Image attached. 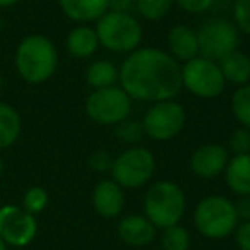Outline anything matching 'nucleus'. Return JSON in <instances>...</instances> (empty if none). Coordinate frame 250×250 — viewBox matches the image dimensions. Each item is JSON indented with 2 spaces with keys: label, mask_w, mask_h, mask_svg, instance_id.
<instances>
[{
  "label": "nucleus",
  "mask_w": 250,
  "mask_h": 250,
  "mask_svg": "<svg viewBox=\"0 0 250 250\" xmlns=\"http://www.w3.org/2000/svg\"><path fill=\"white\" fill-rule=\"evenodd\" d=\"M118 83L130 100L147 103L173 100L182 91V67L165 50L139 46L118 67Z\"/></svg>",
  "instance_id": "f257e3e1"
},
{
  "label": "nucleus",
  "mask_w": 250,
  "mask_h": 250,
  "mask_svg": "<svg viewBox=\"0 0 250 250\" xmlns=\"http://www.w3.org/2000/svg\"><path fill=\"white\" fill-rule=\"evenodd\" d=\"M16 70L28 84H43L59 65L57 46L43 35H29L21 40L14 57Z\"/></svg>",
  "instance_id": "f03ea898"
},
{
  "label": "nucleus",
  "mask_w": 250,
  "mask_h": 250,
  "mask_svg": "<svg viewBox=\"0 0 250 250\" xmlns=\"http://www.w3.org/2000/svg\"><path fill=\"white\" fill-rule=\"evenodd\" d=\"M143 209L144 216L156 226V229H165L180 225L187 209V199L178 184L160 180L147 188Z\"/></svg>",
  "instance_id": "7ed1b4c3"
},
{
  "label": "nucleus",
  "mask_w": 250,
  "mask_h": 250,
  "mask_svg": "<svg viewBox=\"0 0 250 250\" xmlns=\"http://www.w3.org/2000/svg\"><path fill=\"white\" fill-rule=\"evenodd\" d=\"M96 35L100 46L113 53H127L137 50L143 43V26L130 12L106 11L96 21Z\"/></svg>",
  "instance_id": "20e7f679"
},
{
  "label": "nucleus",
  "mask_w": 250,
  "mask_h": 250,
  "mask_svg": "<svg viewBox=\"0 0 250 250\" xmlns=\"http://www.w3.org/2000/svg\"><path fill=\"white\" fill-rule=\"evenodd\" d=\"M240 223L235 204L223 195H208L194 209L195 229L208 240H225Z\"/></svg>",
  "instance_id": "39448f33"
},
{
  "label": "nucleus",
  "mask_w": 250,
  "mask_h": 250,
  "mask_svg": "<svg viewBox=\"0 0 250 250\" xmlns=\"http://www.w3.org/2000/svg\"><path fill=\"white\" fill-rule=\"evenodd\" d=\"M154 171V154L144 146H130L115 158L110 173L122 188H141L153 180Z\"/></svg>",
  "instance_id": "423d86ee"
},
{
  "label": "nucleus",
  "mask_w": 250,
  "mask_h": 250,
  "mask_svg": "<svg viewBox=\"0 0 250 250\" xmlns=\"http://www.w3.org/2000/svg\"><path fill=\"white\" fill-rule=\"evenodd\" d=\"M226 81L218 62L204 57H195L182 65V87L204 100H214L225 91Z\"/></svg>",
  "instance_id": "0eeeda50"
},
{
  "label": "nucleus",
  "mask_w": 250,
  "mask_h": 250,
  "mask_svg": "<svg viewBox=\"0 0 250 250\" xmlns=\"http://www.w3.org/2000/svg\"><path fill=\"white\" fill-rule=\"evenodd\" d=\"M199 55L212 62H221L225 57L238 50V28L228 19L212 18L197 29Z\"/></svg>",
  "instance_id": "6e6552de"
},
{
  "label": "nucleus",
  "mask_w": 250,
  "mask_h": 250,
  "mask_svg": "<svg viewBox=\"0 0 250 250\" xmlns=\"http://www.w3.org/2000/svg\"><path fill=\"white\" fill-rule=\"evenodd\" d=\"M132 100L122 87L93 89L86 100V115L100 125H117L129 118Z\"/></svg>",
  "instance_id": "1a4fd4ad"
},
{
  "label": "nucleus",
  "mask_w": 250,
  "mask_h": 250,
  "mask_svg": "<svg viewBox=\"0 0 250 250\" xmlns=\"http://www.w3.org/2000/svg\"><path fill=\"white\" fill-rule=\"evenodd\" d=\"M185 108L175 100L153 103L143 118L144 134L156 143H167L178 136L185 127Z\"/></svg>",
  "instance_id": "9d476101"
},
{
  "label": "nucleus",
  "mask_w": 250,
  "mask_h": 250,
  "mask_svg": "<svg viewBox=\"0 0 250 250\" xmlns=\"http://www.w3.org/2000/svg\"><path fill=\"white\" fill-rule=\"evenodd\" d=\"M38 233V221L24 208L5 204L0 208V238L9 247H28Z\"/></svg>",
  "instance_id": "9b49d317"
},
{
  "label": "nucleus",
  "mask_w": 250,
  "mask_h": 250,
  "mask_svg": "<svg viewBox=\"0 0 250 250\" xmlns=\"http://www.w3.org/2000/svg\"><path fill=\"white\" fill-rule=\"evenodd\" d=\"M229 161V153L221 144H202L192 153L188 167L195 177L202 180H211L225 173V168Z\"/></svg>",
  "instance_id": "f8f14e48"
},
{
  "label": "nucleus",
  "mask_w": 250,
  "mask_h": 250,
  "mask_svg": "<svg viewBox=\"0 0 250 250\" xmlns=\"http://www.w3.org/2000/svg\"><path fill=\"white\" fill-rule=\"evenodd\" d=\"M125 194L124 188L111 178L100 180L93 188V208L101 218H117L124 211Z\"/></svg>",
  "instance_id": "ddd939ff"
},
{
  "label": "nucleus",
  "mask_w": 250,
  "mask_h": 250,
  "mask_svg": "<svg viewBox=\"0 0 250 250\" xmlns=\"http://www.w3.org/2000/svg\"><path fill=\"white\" fill-rule=\"evenodd\" d=\"M117 235L125 245L144 247L156 238V226L144 214H129L118 221Z\"/></svg>",
  "instance_id": "4468645a"
},
{
  "label": "nucleus",
  "mask_w": 250,
  "mask_h": 250,
  "mask_svg": "<svg viewBox=\"0 0 250 250\" xmlns=\"http://www.w3.org/2000/svg\"><path fill=\"white\" fill-rule=\"evenodd\" d=\"M168 50L170 55L178 63H185L188 60L199 57V40L197 31L187 24H177L168 33Z\"/></svg>",
  "instance_id": "2eb2a0df"
},
{
  "label": "nucleus",
  "mask_w": 250,
  "mask_h": 250,
  "mask_svg": "<svg viewBox=\"0 0 250 250\" xmlns=\"http://www.w3.org/2000/svg\"><path fill=\"white\" fill-rule=\"evenodd\" d=\"M59 7L70 21L87 24L108 11V0H59Z\"/></svg>",
  "instance_id": "dca6fc26"
},
{
  "label": "nucleus",
  "mask_w": 250,
  "mask_h": 250,
  "mask_svg": "<svg viewBox=\"0 0 250 250\" xmlns=\"http://www.w3.org/2000/svg\"><path fill=\"white\" fill-rule=\"evenodd\" d=\"M65 48L74 59H87L94 55L96 50L100 48L96 29L89 28L87 24H79L77 28L70 29L65 38Z\"/></svg>",
  "instance_id": "f3484780"
},
{
  "label": "nucleus",
  "mask_w": 250,
  "mask_h": 250,
  "mask_svg": "<svg viewBox=\"0 0 250 250\" xmlns=\"http://www.w3.org/2000/svg\"><path fill=\"white\" fill-rule=\"evenodd\" d=\"M225 182L233 194H250V153L229 158L225 168Z\"/></svg>",
  "instance_id": "a211bd4d"
},
{
  "label": "nucleus",
  "mask_w": 250,
  "mask_h": 250,
  "mask_svg": "<svg viewBox=\"0 0 250 250\" xmlns=\"http://www.w3.org/2000/svg\"><path fill=\"white\" fill-rule=\"evenodd\" d=\"M218 63L226 83L236 87L250 84V57L247 53L235 50Z\"/></svg>",
  "instance_id": "6ab92c4d"
},
{
  "label": "nucleus",
  "mask_w": 250,
  "mask_h": 250,
  "mask_svg": "<svg viewBox=\"0 0 250 250\" xmlns=\"http://www.w3.org/2000/svg\"><path fill=\"white\" fill-rule=\"evenodd\" d=\"M21 129L22 124L18 110L9 103L0 101V151L16 144L21 136Z\"/></svg>",
  "instance_id": "aec40b11"
},
{
  "label": "nucleus",
  "mask_w": 250,
  "mask_h": 250,
  "mask_svg": "<svg viewBox=\"0 0 250 250\" xmlns=\"http://www.w3.org/2000/svg\"><path fill=\"white\" fill-rule=\"evenodd\" d=\"M86 83L93 89L115 86L118 83V67L110 60H94L93 63L87 65Z\"/></svg>",
  "instance_id": "412c9836"
},
{
  "label": "nucleus",
  "mask_w": 250,
  "mask_h": 250,
  "mask_svg": "<svg viewBox=\"0 0 250 250\" xmlns=\"http://www.w3.org/2000/svg\"><path fill=\"white\" fill-rule=\"evenodd\" d=\"M231 113L242 127L250 129V84L240 86L231 96Z\"/></svg>",
  "instance_id": "4be33fe9"
},
{
  "label": "nucleus",
  "mask_w": 250,
  "mask_h": 250,
  "mask_svg": "<svg viewBox=\"0 0 250 250\" xmlns=\"http://www.w3.org/2000/svg\"><path fill=\"white\" fill-rule=\"evenodd\" d=\"M173 0H134V7L143 19L151 22L161 21L173 7Z\"/></svg>",
  "instance_id": "5701e85b"
},
{
  "label": "nucleus",
  "mask_w": 250,
  "mask_h": 250,
  "mask_svg": "<svg viewBox=\"0 0 250 250\" xmlns=\"http://www.w3.org/2000/svg\"><path fill=\"white\" fill-rule=\"evenodd\" d=\"M190 233L180 225L165 228L160 236V245L163 250H188L190 249Z\"/></svg>",
  "instance_id": "b1692460"
},
{
  "label": "nucleus",
  "mask_w": 250,
  "mask_h": 250,
  "mask_svg": "<svg viewBox=\"0 0 250 250\" xmlns=\"http://www.w3.org/2000/svg\"><path fill=\"white\" fill-rule=\"evenodd\" d=\"M115 136L118 137V141L124 144H129V146H137L144 134L143 122L130 120V118H125L124 122L115 125Z\"/></svg>",
  "instance_id": "393cba45"
},
{
  "label": "nucleus",
  "mask_w": 250,
  "mask_h": 250,
  "mask_svg": "<svg viewBox=\"0 0 250 250\" xmlns=\"http://www.w3.org/2000/svg\"><path fill=\"white\" fill-rule=\"evenodd\" d=\"M48 206V192L43 187H29L24 192V197H22V208L28 212H31L33 216L40 214V212L45 211V208Z\"/></svg>",
  "instance_id": "a878e982"
},
{
  "label": "nucleus",
  "mask_w": 250,
  "mask_h": 250,
  "mask_svg": "<svg viewBox=\"0 0 250 250\" xmlns=\"http://www.w3.org/2000/svg\"><path fill=\"white\" fill-rule=\"evenodd\" d=\"M228 146H229V151L233 153V156L249 154L250 153V129L236 127L231 132V136H229Z\"/></svg>",
  "instance_id": "bb28decb"
},
{
  "label": "nucleus",
  "mask_w": 250,
  "mask_h": 250,
  "mask_svg": "<svg viewBox=\"0 0 250 250\" xmlns=\"http://www.w3.org/2000/svg\"><path fill=\"white\" fill-rule=\"evenodd\" d=\"M233 21L238 31L250 36V0H235L233 4Z\"/></svg>",
  "instance_id": "cd10ccee"
},
{
  "label": "nucleus",
  "mask_w": 250,
  "mask_h": 250,
  "mask_svg": "<svg viewBox=\"0 0 250 250\" xmlns=\"http://www.w3.org/2000/svg\"><path fill=\"white\" fill-rule=\"evenodd\" d=\"M87 165H89L91 170L98 171V173H104V171L111 170L113 158L108 154V151H94V153H91V156L87 158Z\"/></svg>",
  "instance_id": "c85d7f7f"
},
{
  "label": "nucleus",
  "mask_w": 250,
  "mask_h": 250,
  "mask_svg": "<svg viewBox=\"0 0 250 250\" xmlns=\"http://www.w3.org/2000/svg\"><path fill=\"white\" fill-rule=\"evenodd\" d=\"M173 2L188 14H202L214 5L216 0H173Z\"/></svg>",
  "instance_id": "c756f323"
},
{
  "label": "nucleus",
  "mask_w": 250,
  "mask_h": 250,
  "mask_svg": "<svg viewBox=\"0 0 250 250\" xmlns=\"http://www.w3.org/2000/svg\"><path fill=\"white\" fill-rule=\"evenodd\" d=\"M233 238L240 250H250V221H240L233 231Z\"/></svg>",
  "instance_id": "7c9ffc66"
},
{
  "label": "nucleus",
  "mask_w": 250,
  "mask_h": 250,
  "mask_svg": "<svg viewBox=\"0 0 250 250\" xmlns=\"http://www.w3.org/2000/svg\"><path fill=\"white\" fill-rule=\"evenodd\" d=\"M236 214H238L240 221H250V194L247 195H238L235 202Z\"/></svg>",
  "instance_id": "2f4dec72"
},
{
  "label": "nucleus",
  "mask_w": 250,
  "mask_h": 250,
  "mask_svg": "<svg viewBox=\"0 0 250 250\" xmlns=\"http://www.w3.org/2000/svg\"><path fill=\"white\" fill-rule=\"evenodd\" d=\"M134 7V0H108V11L127 14Z\"/></svg>",
  "instance_id": "473e14b6"
},
{
  "label": "nucleus",
  "mask_w": 250,
  "mask_h": 250,
  "mask_svg": "<svg viewBox=\"0 0 250 250\" xmlns=\"http://www.w3.org/2000/svg\"><path fill=\"white\" fill-rule=\"evenodd\" d=\"M18 2H19V0H0V9L12 7V5H16Z\"/></svg>",
  "instance_id": "72a5a7b5"
},
{
  "label": "nucleus",
  "mask_w": 250,
  "mask_h": 250,
  "mask_svg": "<svg viewBox=\"0 0 250 250\" xmlns=\"http://www.w3.org/2000/svg\"><path fill=\"white\" fill-rule=\"evenodd\" d=\"M0 250H9V245L2 238H0Z\"/></svg>",
  "instance_id": "f704fd0d"
},
{
  "label": "nucleus",
  "mask_w": 250,
  "mask_h": 250,
  "mask_svg": "<svg viewBox=\"0 0 250 250\" xmlns=\"http://www.w3.org/2000/svg\"><path fill=\"white\" fill-rule=\"evenodd\" d=\"M2 87H4V77L0 74V93H2Z\"/></svg>",
  "instance_id": "c9c22d12"
},
{
  "label": "nucleus",
  "mask_w": 250,
  "mask_h": 250,
  "mask_svg": "<svg viewBox=\"0 0 250 250\" xmlns=\"http://www.w3.org/2000/svg\"><path fill=\"white\" fill-rule=\"evenodd\" d=\"M2 171H4V161L0 158V177H2Z\"/></svg>",
  "instance_id": "e433bc0d"
},
{
  "label": "nucleus",
  "mask_w": 250,
  "mask_h": 250,
  "mask_svg": "<svg viewBox=\"0 0 250 250\" xmlns=\"http://www.w3.org/2000/svg\"><path fill=\"white\" fill-rule=\"evenodd\" d=\"M0 33H2V19H0Z\"/></svg>",
  "instance_id": "4c0bfd02"
}]
</instances>
